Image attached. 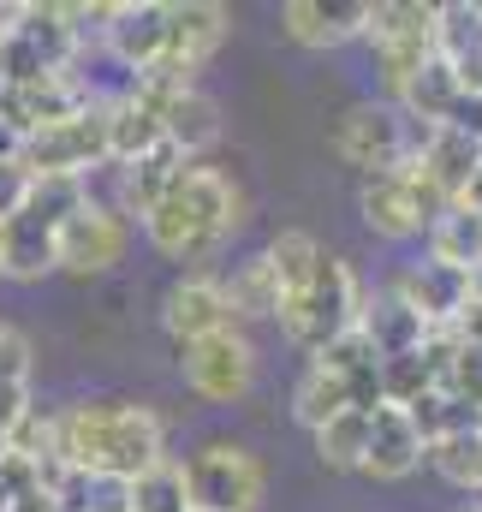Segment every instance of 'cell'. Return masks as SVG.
Wrapping results in <instances>:
<instances>
[{
    "instance_id": "cell-1",
    "label": "cell",
    "mask_w": 482,
    "mask_h": 512,
    "mask_svg": "<svg viewBox=\"0 0 482 512\" xmlns=\"http://www.w3.org/2000/svg\"><path fill=\"white\" fill-rule=\"evenodd\" d=\"M239 221H244V191L221 167H197L191 161L179 173V185L143 215V233H149V245L161 256L203 268V262H215L221 245L239 233Z\"/></svg>"
},
{
    "instance_id": "cell-2",
    "label": "cell",
    "mask_w": 482,
    "mask_h": 512,
    "mask_svg": "<svg viewBox=\"0 0 482 512\" xmlns=\"http://www.w3.org/2000/svg\"><path fill=\"white\" fill-rule=\"evenodd\" d=\"M54 423H60V471L131 483L167 459V423L149 405H72Z\"/></svg>"
},
{
    "instance_id": "cell-3",
    "label": "cell",
    "mask_w": 482,
    "mask_h": 512,
    "mask_svg": "<svg viewBox=\"0 0 482 512\" xmlns=\"http://www.w3.org/2000/svg\"><path fill=\"white\" fill-rule=\"evenodd\" d=\"M84 203V185L72 179H36L18 215L0 227V280H42L54 274V245L66 215Z\"/></svg>"
},
{
    "instance_id": "cell-4",
    "label": "cell",
    "mask_w": 482,
    "mask_h": 512,
    "mask_svg": "<svg viewBox=\"0 0 482 512\" xmlns=\"http://www.w3.org/2000/svg\"><path fill=\"white\" fill-rule=\"evenodd\" d=\"M358 310H363V286H358V274H352V262L346 256H322L316 274H310V286L298 298H280L274 316H280L286 340L316 358L322 346H334L340 334L358 328Z\"/></svg>"
},
{
    "instance_id": "cell-5",
    "label": "cell",
    "mask_w": 482,
    "mask_h": 512,
    "mask_svg": "<svg viewBox=\"0 0 482 512\" xmlns=\"http://www.w3.org/2000/svg\"><path fill=\"white\" fill-rule=\"evenodd\" d=\"M102 161H108V102H90L84 114H72V120H60L48 131H30L18 143V167L30 179H72V185H84V173L102 167Z\"/></svg>"
},
{
    "instance_id": "cell-6",
    "label": "cell",
    "mask_w": 482,
    "mask_h": 512,
    "mask_svg": "<svg viewBox=\"0 0 482 512\" xmlns=\"http://www.w3.org/2000/svg\"><path fill=\"white\" fill-rule=\"evenodd\" d=\"M358 209H363V221H369V233H381V239H417V233L435 227V215L447 209V197L405 161L393 173H369L363 179Z\"/></svg>"
},
{
    "instance_id": "cell-7",
    "label": "cell",
    "mask_w": 482,
    "mask_h": 512,
    "mask_svg": "<svg viewBox=\"0 0 482 512\" xmlns=\"http://www.w3.org/2000/svg\"><path fill=\"white\" fill-rule=\"evenodd\" d=\"M78 54V36L66 30L60 6H18L12 18V36L0 42V84H36V78H54L66 72Z\"/></svg>"
},
{
    "instance_id": "cell-8",
    "label": "cell",
    "mask_w": 482,
    "mask_h": 512,
    "mask_svg": "<svg viewBox=\"0 0 482 512\" xmlns=\"http://www.w3.org/2000/svg\"><path fill=\"white\" fill-rule=\"evenodd\" d=\"M262 459L233 441H209L185 465V495L197 512H256L262 507Z\"/></svg>"
},
{
    "instance_id": "cell-9",
    "label": "cell",
    "mask_w": 482,
    "mask_h": 512,
    "mask_svg": "<svg viewBox=\"0 0 482 512\" xmlns=\"http://www.w3.org/2000/svg\"><path fill=\"white\" fill-rule=\"evenodd\" d=\"M334 155H340L346 167H358L363 179H369V173H393V167H405V161L417 155V131H411V120H405L399 108L363 102V108H352V114L334 126Z\"/></svg>"
},
{
    "instance_id": "cell-10",
    "label": "cell",
    "mask_w": 482,
    "mask_h": 512,
    "mask_svg": "<svg viewBox=\"0 0 482 512\" xmlns=\"http://www.w3.org/2000/svg\"><path fill=\"white\" fill-rule=\"evenodd\" d=\"M185 382L197 399L209 405H239L244 393L256 387V346L244 340L239 328H221V334H203L185 346Z\"/></svg>"
},
{
    "instance_id": "cell-11",
    "label": "cell",
    "mask_w": 482,
    "mask_h": 512,
    "mask_svg": "<svg viewBox=\"0 0 482 512\" xmlns=\"http://www.w3.org/2000/svg\"><path fill=\"white\" fill-rule=\"evenodd\" d=\"M125 239H131V233H125L120 209L84 197V203L66 215V227H60L54 268H66V274H108V268L125 256Z\"/></svg>"
},
{
    "instance_id": "cell-12",
    "label": "cell",
    "mask_w": 482,
    "mask_h": 512,
    "mask_svg": "<svg viewBox=\"0 0 482 512\" xmlns=\"http://www.w3.org/2000/svg\"><path fill=\"white\" fill-rule=\"evenodd\" d=\"M227 30H233V12L215 6V0H179V6H167V54L149 72H167V78L191 84V72L203 60H215V48L227 42Z\"/></svg>"
},
{
    "instance_id": "cell-13",
    "label": "cell",
    "mask_w": 482,
    "mask_h": 512,
    "mask_svg": "<svg viewBox=\"0 0 482 512\" xmlns=\"http://www.w3.org/2000/svg\"><path fill=\"white\" fill-rule=\"evenodd\" d=\"M161 328H167L179 346H191V340L221 334V328H239V322H233V310H227V298H221V280L185 274V280H173L167 298H161Z\"/></svg>"
},
{
    "instance_id": "cell-14",
    "label": "cell",
    "mask_w": 482,
    "mask_h": 512,
    "mask_svg": "<svg viewBox=\"0 0 482 512\" xmlns=\"http://www.w3.org/2000/svg\"><path fill=\"white\" fill-rule=\"evenodd\" d=\"M417 465H423V441H417L411 417H405L399 405L369 411V441H363V465H358L363 477H375V483H405Z\"/></svg>"
},
{
    "instance_id": "cell-15",
    "label": "cell",
    "mask_w": 482,
    "mask_h": 512,
    "mask_svg": "<svg viewBox=\"0 0 482 512\" xmlns=\"http://www.w3.org/2000/svg\"><path fill=\"white\" fill-rule=\"evenodd\" d=\"M108 48L131 72H149L167 54V0H125L108 12Z\"/></svg>"
},
{
    "instance_id": "cell-16",
    "label": "cell",
    "mask_w": 482,
    "mask_h": 512,
    "mask_svg": "<svg viewBox=\"0 0 482 512\" xmlns=\"http://www.w3.org/2000/svg\"><path fill=\"white\" fill-rule=\"evenodd\" d=\"M358 334L363 346L375 352V364H387V358H405V352H417L423 340H429V328H423V316L387 286V292H375V298H363L358 310Z\"/></svg>"
},
{
    "instance_id": "cell-17",
    "label": "cell",
    "mask_w": 482,
    "mask_h": 512,
    "mask_svg": "<svg viewBox=\"0 0 482 512\" xmlns=\"http://www.w3.org/2000/svg\"><path fill=\"white\" fill-rule=\"evenodd\" d=\"M393 292L423 316L429 334H441V328H453V316L465 310V298H471V274H459V268H447V262H417Z\"/></svg>"
},
{
    "instance_id": "cell-18",
    "label": "cell",
    "mask_w": 482,
    "mask_h": 512,
    "mask_svg": "<svg viewBox=\"0 0 482 512\" xmlns=\"http://www.w3.org/2000/svg\"><path fill=\"white\" fill-rule=\"evenodd\" d=\"M363 18H369V0H292L286 36L298 48H340V42L363 36Z\"/></svg>"
},
{
    "instance_id": "cell-19",
    "label": "cell",
    "mask_w": 482,
    "mask_h": 512,
    "mask_svg": "<svg viewBox=\"0 0 482 512\" xmlns=\"http://www.w3.org/2000/svg\"><path fill=\"white\" fill-rule=\"evenodd\" d=\"M411 167L453 203L459 191H465V179L482 167V143L477 137H459V131H447V126H435V131H423L417 137V155H411Z\"/></svg>"
},
{
    "instance_id": "cell-20",
    "label": "cell",
    "mask_w": 482,
    "mask_h": 512,
    "mask_svg": "<svg viewBox=\"0 0 482 512\" xmlns=\"http://www.w3.org/2000/svg\"><path fill=\"white\" fill-rule=\"evenodd\" d=\"M191 161L173 149V143H155L149 155H137V161H125L120 167V203L125 215H149L173 185H179V173H185Z\"/></svg>"
},
{
    "instance_id": "cell-21",
    "label": "cell",
    "mask_w": 482,
    "mask_h": 512,
    "mask_svg": "<svg viewBox=\"0 0 482 512\" xmlns=\"http://www.w3.org/2000/svg\"><path fill=\"white\" fill-rule=\"evenodd\" d=\"M161 137L191 161V155H203L215 137H221V108H215V96H203L197 84H185L167 108H161Z\"/></svg>"
},
{
    "instance_id": "cell-22",
    "label": "cell",
    "mask_w": 482,
    "mask_h": 512,
    "mask_svg": "<svg viewBox=\"0 0 482 512\" xmlns=\"http://www.w3.org/2000/svg\"><path fill=\"white\" fill-rule=\"evenodd\" d=\"M453 102H459V78H453V66H447L441 54H435L423 72H411V78L399 84V114H405L411 126H423V131L447 126Z\"/></svg>"
},
{
    "instance_id": "cell-23",
    "label": "cell",
    "mask_w": 482,
    "mask_h": 512,
    "mask_svg": "<svg viewBox=\"0 0 482 512\" xmlns=\"http://www.w3.org/2000/svg\"><path fill=\"white\" fill-rule=\"evenodd\" d=\"M429 262H447L459 274H482V215H471L465 203H447L429 227Z\"/></svg>"
},
{
    "instance_id": "cell-24",
    "label": "cell",
    "mask_w": 482,
    "mask_h": 512,
    "mask_svg": "<svg viewBox=\"0 0 482 512\" xmlns=\"http://www.w3.org/2000/svg\"><path fill=\"white\" fill-rule=\"evenodd\" d=\"M405 417H411V429H417L423 453H429L435 441H453V435H471V429H482V411H471L453 387H429V393H417V399L405 405Z\"/></svg>"
},
{
    "instance_id": "cell-25",
    "label": "cell",
    "mask_w": 482,
    "mask_h": 512,
    "mask_svg": "<svg viewBox=\"0 0 482 512\" xmlns=\"http://www.w3.org/2000/svg\"><path fill=\"white\" fill-rule=\"evenodd\" d=\"M155 143H167L161 137V120L137 102V96H120V102H108V161H137V155H149Z\"/></svg>"
},
{
    "instance_id": "cell-26",
    "label": "cell",
    "mask_w": 482,
    "mask_h": 512,
    "mask_svg": "<svg viewBox=\"0 0 482 512\" xmlns=\"http://www.w3.org/2000/svg\"><path fill=\"white\" fill-rule=\"evenodd\" d=\"M262 262H268V274H274L280 298H298V292L310 286L316 262H322V245H316L304 227H286V233H274V245L262 251Z\"/></svg>"
},
{
    "instance_id": "cell-27",
    "label": "cell",
    "mask_w": 482,
    "mask_h": 512,
    "mask_svg": "<svg viewBox=\"0 0 482 512\" xmlns=\"http://www.w3.org/2000/svg\"><path fill=\"white\" fill-rule=\"evenodd\" d=\"M221 298H227L233 322H262V316H274V310H280V286H274V274H268V262H262V256L239 262V268L221 280Z\"/></svg>"
},
{
    "instance_id": "cell-28",
    "label": "cell",
    "mask_w": 482,
    "mask_h": 512,
    "mask_svg": "<svg viewBox=\"0 0 482 512\" xmlns=\"http://www.w3.org/2000/svg\"><path fill=\"white\" fill-rule=\"evenodd\" d=\"M363 441H369V411H340L334 423L316 429V453H322L328 471H358Z\"/></svg>"
},
{
    "instance_id": "cell-29",
    "label": "cell",
    "mask_w": 482,
    "mask_h": 512,
    "mask_svg": "<svg viewBox=\"0 0 482 512\" xmlns=\"http://www.w3.org/2000/svg\"><path fill=\"white\" fill-rule=\"evenodd\" d=\"M131 512H191L185 465L161 459V465H149L143 477H131Z\"/></svg>"
},
{
    "instance_id": "cell-30",
    "label": "cell",
    "mask_w": 482,
    "mask_h": 512,
    "mask_svg": "<svg viewBox=\"0 0 482 512\" xmlns=\"http://www.w3.org/2000/svg\"><path fill=\"white\" fill-rule=\"evenodd\" d=\"M292 411H298V423H304V429L334 423L340 411H352V405H346V382L310 364V370H304V382H298V393H292Z\"/></svg>"
},
{
    "instance_id": "cell-31",
    "label": "cell",
    "mask_w": 482,
    "mask_h": 512,
    "mask_svg": "<svg viewBox=\"0 0 482 512\" xmlns=\"http://www.w3.org/2000/svg\"><path fill=\"white\" fill-rule=\"evenodd\" d=\"M381 370V405H411L417 393H429V387H441V376H435V364L423 358V346L417 352H405V358H387V364H375Z\"/></svg>"
},
{
    "instance_id": "cell-32",
    "label": "cell",
    "mask_w": 482,
    "mask_h": 512,
    "mask_svg": "<svg viewBox=\"0 0 482 512\" xmlns=\"http://www.w3.org/2000/svg\"><path fill=\"white\" fill-rule=\"evenodd\" d=\"M429 459H435V471H441L447 483H459V489H482V429L453 435V441H435Z\"/></svg>"
},
{
    "instance_id": "cell-33",
    "label": "cell",
    "mask_w": 482,
    "mask_h": 512,
    "mask_svg": "<svg viewBox=\"0 0 482 512\" xmlns=\"http://www.w3.org/2000/svg\"><path fill=\"white\" fill-rule=\"evenodd\" d=\"M310 364H316V370H328V376H340V382H352V376H363V370H375V352L363 346V334L352 328V334H340L334 346H322Z\"/></svg>"
},
{
    "instance_id": "cell-34",
    "label": "cell",
    "mask_w": 482,
    "mask_h": 512,
    "mask_svg": "<svg viewBox=\"0 0 482 512\" xmlns=\"http://www.w3.org/2000/svg\"><path fill=\"white\" fill-rule=\"evenodd\" d=\"M447 387H453L471 411H482V346H459V352H453V364H447Z\"/></svg>"
},
{
    "instance_id": "cell-35",
    "label": "cell",
    "mask_w": 482,
    "mask_h": 512,
    "mask_svg": "<svg viewBox=\"0 0 482 512\" xmlns=\"http://www.w3.org/2000/svg\"><path fill=\"white\" fill-rule=\"evenodd\" d=\"M0 387H30V340L0 322Z\"/></svg>"
},
{
    "instance_id": "cell-36",
    "label": "cell",
    "mask_w": 482,
    "mask_h": 512,
    "mask_svg": "<svg viewBox=\"0 0 482 512\" xmlns=\"http://www.w3.org/2000/svg\"><path fill=\"white\" fill-rule=\"evenodd\" d=\"M30 185H36V179L18 167V155H0V227L18 215V203L30 197Z\"/></svg>"
},
{
    "instance_id": "cell-37",
    "label": "cell",
    "mask_w": 482,
    "mask_h": 512,
    "mask_svg": "<svg viewBox=\"0 0 482 512\" xmlns=\"http://www.w3.org/2000/svg\"><path fill=\"white\" fill-rule=\"evenodd\" d=\"M447 131L482 143V90H459V102H453V114H447Z\"/></svg>"
},
{
    "instance_id": "cell-38",
    "label": "cell",
    "mask_w": 482,
    "mask_h": 512,
    "mask_svg": "<svg viewBox=\"0 0 482 512\" xmlns=\"http://www.w3.org/2000/svg\"><path fill=\"white\" fill-rule=\"evenodd\" d=\"M453 203H465L471 215H482V167H477V173H471V179H465V191H459Z\"/></svg>"
},
{
    "instance_id": "cell-39",
    "label": "cell",
    "mask_w": 482,
    "mask_h": 512,
    "mask_svg": "<svg viewBox=\"0 0 482 512\" xmlns=\"http://www.w3.org/2000/svg\"><path fill=\"white\" fill-rule=\"evenodd\" d=\"M12 18H18V6H0V42L12 36Z\"/></svg>"
},
{
    "instance_id": "cell-40",
    "label": "cell",
    "mask_w": 482,
    "mask_h": 512,
    "mask_svg": "<svg viewBox=\"0 0 482 512\" xmlns=\"http://www.w3.org/2000/svg\"><path fill=\"white\" fill-rule=\"evenodd\" d=\"M471 292H477V298H482V274H477V280H471Z\"/></svg>"
},
{
    "instance_id": "cell-41",
    "label": "cell",
    "mask_w": 482,
    "mask_h": 512,
    "mask_svg": "<svg viewBox=\"0 0 482 512\" xmlns=\"http://www.w3.org/2000/svg\"><path fill=\"white\" fill-rule=\"evenodd\" d=\"M465 512H482V507H465Z\"/></svg>"
},
{
    "instance_id": "cell-42",
    "label": "cell",
    "mask_w": 482,
    "mask_h": 512,
    "mask_svg": "<svg viewBox=\"0 0 482 512\" xmlns=\"http://www.w3.org/2000/svg\"><path fill=\"white\" fill-rule=\"evenodd\" d=\"M191 512H197V507H191Z\"/></svg>"
}]
</instances>
